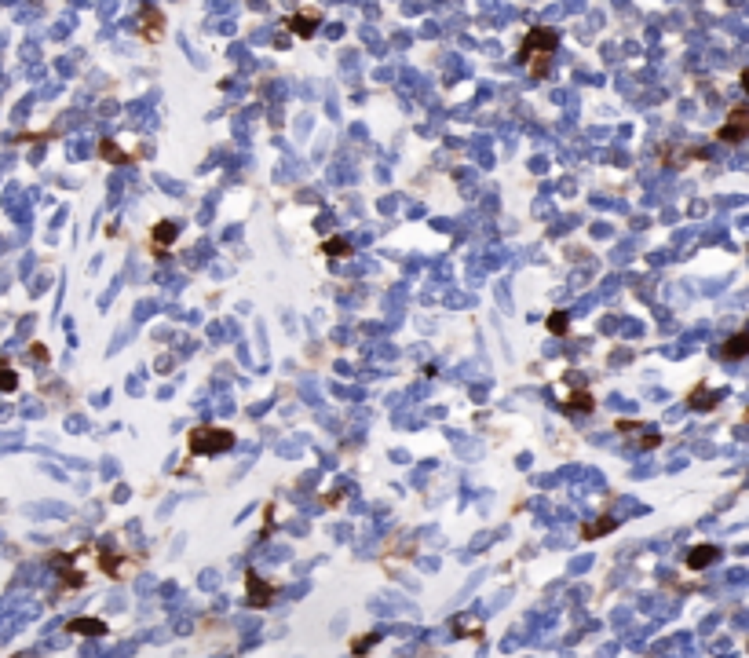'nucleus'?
<instances>
[{"mask_svg": "<svg viewBox=\"0 0 749 658\" xmlns=\"http://www.w3.org/2000/svg\"><path fill=\"white\" fill-rule=\"evenodd\" d=\"M560 37L545 30V26H534L530 33L523 37L519 44V62H526V70H530V77H545L548 73V55L556 51Z\"/></svg>", "mask_w": 749, "mask_h": 658, "instance_id": "nucleus-1", "label": "nucleus"}, {"mask_svg": "<svg viewBox=\"0 0 749 658\" xmlns=\"http://www.w3.org/2000/svg\"><path fill=\"white\" fill-rule=\"evenodd\" d=\"M234 446V432L230 428H216V424H205V428H194L190 432V454H201V457H216L223 450Z\"/></svg>", "mask_w": 749, "mask_h": 658, "instance_id": "nucleus-2", "label": "nucleus"}, {"mask_svg": "<svg viewBox=\"0 0 749 658\" xmlns=\"http://www.w3.org/2000/svg\"><path fill=\"white\" fill-rule=\"evenodd\" d=\"M245 589H249V603L252 607H270L275 603V596H278V589L270 585V582H263L260 574H245Z\"/></svg>", "mask_w": 749, "mask_h": 658, "instance_id": "nucleus-3", "label": "nucleus"}, {"mask_svg": "<svg viewBox=\"0 0 749 658\" xmlns=\"http://www.w3.org/2000/svg\"><path fill=\"white\" fill-rule=\"evenodd\" d=\"M742 139H746V110L734 107L728 128H720V143H742Z\"/></svg>", "mask_w": 749, "mask_h": 658, "instance_id": "nucleus-4", "label": "nucleus"}, {"mask_svg": "<svg viewBox=\"0 0 749 658\" xmlns=\"http://www.w3.org/2000/svg\"><path fill=\"white\" fill-rule=\"evenodd\" d=\"M318 22H322V15L318 11H296V15H289V30L296 33V37H311L315 30H318Z\"/></svg>", "mask_w": 749, "mask_h": 658, "instance_id": "nucleus-5", "label": "nucleus"}, {"mask_svg": "<svg viewBox=\"0 0 749 658\" xmlns=\"http://www.w3.org/2000/svg\"><path fill=\"white\" fill-rule=\"evenodd\" d=\"M687 403L694 406V410H713L716 403H720V392L716 388H709V384H699L691 395H687Z\"/></svg>", "mask_w": 749, "mask_h": 658, "instance_id": "nucleus-6", "label": "nucleus"}, {"mask_svg": "<svg viewBox=\"0 0 749 658\" xmlns=\"http://www.w3.org/2000/svg\"><path fill=\"white\" fill-rule=\"evenodd\" d=\"M716 560V549L713 545H694L691 552H687V567L691 571H702V567H709Z\"/></svg>", "mask_w": 749, "mask_h": 658, "instance_id": "nucleus-7", "label": "nucleus"}, {"mask_svg": "<svg viewBox=\"0 0 749 658\" xmlns=\"http://www.w3.org/2000/svg\"><path fill=\"white\" fill-rule=\"evenodd\" d=\"M746 351H749V333H734V337L724 340V358H731V363L742 358Z\"/></svg>", "mask_w": 749, "mask_h": 658, "instance_id": "nucleus-8", "label": "nucleus"}, {"mask_svg": "<svg viewBox=\"0 0 749 658\" xmlns=\"http://www.w3.org/2000/svg\"><path fill=\"white\" fill-rule=\"evenodd\" d=\"M70 633H84V637H102L107 633V622H95V618H73Z\"/></svg>", "mask_w": 749, "mask_h": 658, "instance_id": "nucleus-9", "label": "nucleus"}, {"mask_svg": "<svg viewBox=\"0 0 749 658\" xmlns=\"http://www.w3.org/2000/svg\"><path fill=\"white\" fill-rule=\"evenodd\" d=\"M179 235V227L172 223V219H161L158 227H154V245H172Z\"/></svg>", "mask_w": 749, "mask_h": 658, "instance_id": "nucleus-10", "label": "nucleus"}, {"mask_svg": "<svg viewBox=\"0 0 749 658\" xmlns=\"http://www.w3.org/2000/svg\"><path fill=\"white\" fill-rule=\"evenodd\" d=\"M322 253H326V256H347V253H351V245H347L344 238H329L326 245H322Z\"/></svg>", "mask_w": 749, "mask_h": 658, "instance_id": "nucleus-11", "label": "nucleus"}, {"mask_svg": "<svg viewBox=\"0 0 749 658\" xmlns=\"http://www.w3.org/2000/svg\"><path fill=\"white\" fill-rule=\"evenodd\" d=\"M614 527H618V523H614V520H607V515H603V520H600L596 527H585V531H581V538H596V534H611V531H614Z\"/></svg>", "mask_w": 749, "mask_h": 658, "instance_id": "nucleus-12", "label": "nucleus"}, {"mask_svg": "<svg viewBox=\"0 0 749 658\" xmlns=\"http://www.w3.org/2000/svg\"><path fill=\"white\" fill-rule=\"evenodd\" d=\"M19 388V377L11 366H0V392H15Z\"/></svg>", "mask_w": 749, "mask_h": 658, "instance_id": "nucleus-13", "label": "nucleus"}, {"mask_svg": "<svg viewBox=\"0 0 749 658\" xmlns=\"http://www.w3.org/2000/svg\"><path fill=\"white\" fill-rule=\"evenodd\" d=\"M592 406H596V403H592V395H589V392H577V395H571V410H577V414H589Z\"/></svg>", "mask_w": 749, "mask_h": 658, "instance_id": "nucleus-14", "label": "nucleus"}, {"mask_svg": "<svg viewBox=\"0 0 749 658\" xmlns=\"http://www.w3.org/2000/svg\"><path fill=\"white\" fill-rule=\"evenodd\" d=\"M566 326H571V322H566V311H552L548 315V329L552 333H566Z\"/></svg>", "mask_w": 749, "mask_h": 658, "instance_id": "nucleus-15", "label": "nucleus"}, {"mask_svg": "<svg viewBox=\"0 0 749 658\" xmlns=\"http://www.w3.org/2000/svg\"><path fill=\"white\" fill-rule=\"evenodd\" d=\"M377 640H380L377 633H369V637H358L351 651H355V655H366V651H369V648H373V643H377Z\"/></svg>", "mask_w": 749, "mask_h": 658, "instance_id": "nucleus-16", "label": "nucleus"}, {"mask_svg": "<svg viewBox=\"0 0 749 658\" xmlns=\"http://www.w3.org/2000/svg\"><path fill=\"white\" fill-rule=\"evenodd\" d=\"M102 158H110V161H128V154H124V150H118L113 143H102Z\"/></svg>", "mask_w": 749, "mask_h": 658, "instance_id": "nucleus-17", "label": "nucleus"}]
</instances>
